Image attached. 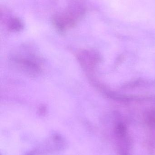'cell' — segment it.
<instances>
[{"instance_id":"1","label":"cell","mask_w":155,"mask_h":155,"mask_svg":"<svg viewBox=\"0 0 155 155\" xmlns=\"http://www.w3.org/2000/svg\"><path fill=\"white\" fill-rule=\"evenodd\" d=\"M16 61L23 71L29 75L33 76L40 74L41 68L37 63L26 59H17Z\"/></svg>"}]
</instances>
